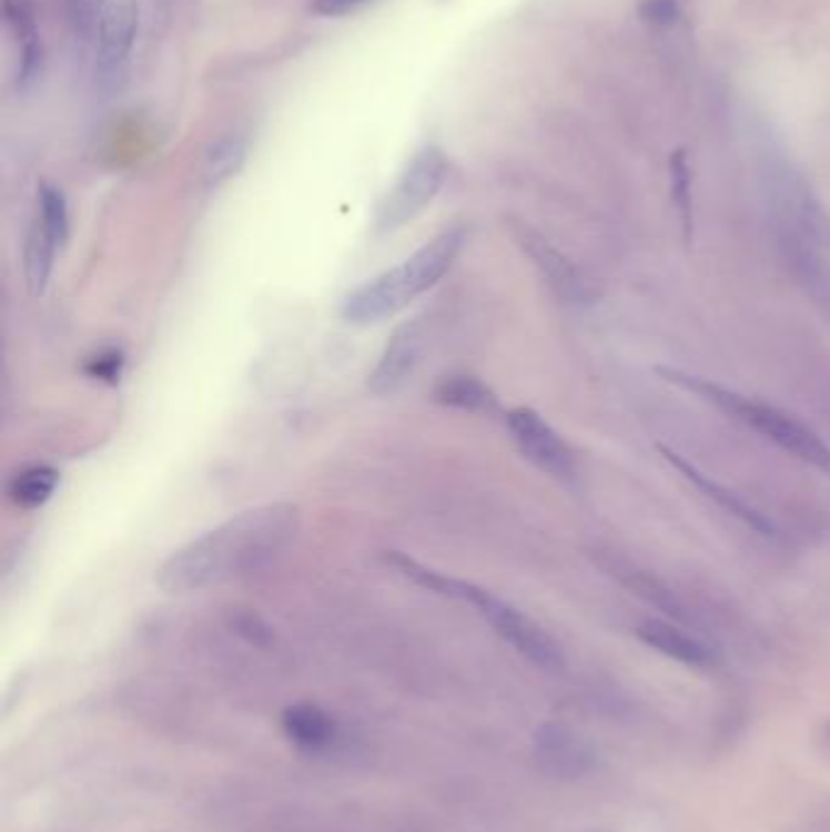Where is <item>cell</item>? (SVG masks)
<instances>
[{"instance_id": "6da1fadb", "label": "cell", "mask_w": 830, "mask_h": 832, "mask_svg": "<svg viewBox=\"0 0 830 832\" xmlns=\"http://www.w3.org/2000/svg\"><path fill=\"white\" fill-rule=\"evenodd\" d=\"M300 509L271 501L232 516L161 565L159 585L171 595L198 591L266 567L297 534Z\"/></svg>"}, {"instance_id": "52a82bcc", "label": "cell", "mask_w": 830, "mask_h": 832, "mask_svg": "<svg viewBox=\"0 0 830 832\" xmlns=\"http://www.w3.org/2000/svg\"><path fill=\"white\" fill-rule=\"evenodd\" d=\"M140 32L136 0H105L103 16L95 30V69L105 83H115L128 67Z\"/></svg>"}, {"instance_id": "7a4b0ae2", "label": "cell", "mask_w": 830, "mask_h": 832, "mask_svg": "<svg viewBox=\"0 0 830 832\" xmlns=\"http://www.w3.org/2000/svg\"><path fill=\"white\" fill-rule=\"evenodd\" d=\"M387 562L393 565L399 575L412 579L414 585L429 589L434 591V595L470 603V607L480 613L483 619L493 626L514 650L522 652L526 660L544 667V670H560L563 667V650L558 642L553 640L534 619H528L524 611L512 607L509 601L499 599L489 589L477 587L473 582H465V579H456V577L429 570V567H424L422 562L409 558V555L405 552L387 555Z\"/></svg>"}, {"instance_id": "2e32d148", "label": "cell", "mask_w": 830, "mask_h": 832, "mask_svg": "<svg viewBox=\"0 0 830 832\" xmlns=\"http://www.w3.org/2000/svg\"><path fill=\"white\" fill-rule=\"evenodd\" d=\"M59 475L47 465H32V468L18 473L10 483V499L22 509H37L54 495Z\"/></svg>"}, {"instance_id": "ffe728a7", "label": "cell", "mask_w": 830, "mask_h": 832, "mask_svg": "<svg viewBox=\"0 0 830 832\" xmlns=\"http://www.w3.org/2000/svg\"><path fill=\"white\" fill-rule=\"evenodd\" d=\"M122 368H124V356H122V353L118 348H105V351L95 353L93 358L85 361L83 373L88 377H95V381H103V383L115 385L120 381Z\"/></svg>"}, {"instance_id": "d6986e66", "label": "cell", "mask_w": 830, "mask_h": 832, "mask_svg": "<svg viewBox=\"0 0 830 832\" xmlns=\"http://www.w3.org/2000/svg\"><path fill=\"white\" fill-rule=\"evenodd\" d=\"M103 8L105 0H69V16L73 22V30L81 40H91V37H95Z\"/></svg>"}, {"instance_id": "30bf717a", "label": "cell", "mask_w": 830, "mask_h": 832, "mask_svg": "<svg viewBox=\"0 0 830 832\" xmlns=\"http://www.w3.org/2000/svg\"><path fill=\"white\" fill-rule=\"evenodd\" d=\"M517 239L522 248L540 268V273L546 275L548 285L556 290L565 302H587L589 287L583 281V275L577 273V268L560 254L558 248H553L548 244V239H544L534 230H526V226H519Z\"/></svg>"}, {"instance_id": "5bb4252c", "label": "cell", "mask_w": 830, "mask_h": 832, "mask_svg": "<svg viewBox=\"0 0 830 832\" xmlns=\"http://www.w3.org/2000/svg\"><path fill=\"white\" fill-rule=\"evenodd\" d=\"M61 244L64 242H59L40 220L32 222L28 244H24V277H28V287L32 295L44 293Z\"/></svg>"}, {"instance_id": "5b68a950", "label": "cell", "mask_w": 830, "mask_h": 832, "mask_svg": "<svg viewBox=\"0 0 830 832\" xmlns=\"http://www.w3.org/2000/svg\"><path fill=\"white\" fill-rule=\"evenodd\" d=\"M448 173V161L438 146H424L399 173L395 185L375 212V230L381 234L395 232L409 224L414 217L432 205L436 193L442 191Z\"/></svg>"}, {"instance_id": "3957f363", "label": "cell", "mask_w": 830, "mask_h": 832, "mask_svg": "<svg viewBox=\"0 0 830 832\" xmlns=\"http://www.w3.org/2000/svg\"><path fill=\"white\" fill-rule=\"evenodd\" d=\"M463 244V226H453V230L438 234L405 263L348 293L342 307L344 319L351 324H377L387 317H395L414 297H419L442 281L453 266V261L458 258Z\"/></svg>"}, {"instance_id": "277c9868", "label": "cell", "mask_w": 830, "mask_h": 832, "mask_svg": "<svg viewBox=\"0 0 830 832\" xmlns=\"http://www.w3.org/2000/svg\"><path fill=\"white\" fill-rule=\"evenodd\" d=\"M656 373L665 383H672L679 389H685V393H691L699 399L709 402V405H713L726 416H731V419L752 428V432H758L762 438L772 440L775 446L791 453L794 458L811 463L821 470L830 468V448L823 444L821 436L816 434L813 428L799 422L797 416H791L772 405H765V402L750 399L736 393V389L716 385L707 381V377L689 375L677 368H656Z\"/></svg>"}, {"instance_id": "7402d4cb", "label": "cell", "mask_w": 830, "mask_h": 832, "mask_svg": "<svg viewBox=\"0 0 830 832\" xmlns=\"http://www.w3.org/2000/svg\"><path fill=\"white\" fill-rule=\"evenodd\" d=\"M366 3H371V0H314V12H320V16H346V12H354L358 8H363Z\"/></svg>"}, {"instance_id": "44dd1931", "label": "cell", "mask_w": 830, "mask_h": 832, "mask_svg": "<svg viewBox=\"0 0 830 832\" xmlns=\"http://www.w3.org/2000/svg\"><path fill=\"white\" fill-rule=\"evenodd\" d=\"M640 16L652 24H672L679 18V0H644Z\"/></svg>"}, {"instance_id": "4fadbf2b", "label": "cell", "mask_w": 830, "mask_h": 832, "mask_svg": "<svg viewBox=\"0 0 830 832\" xmlns=\"http://www.w3.org/2000/svg\"><path fill=\"white\" fill-rule=\"evenodd\" d=\"M281 721L285 735L305 750H322L336 738L334 718L314 703L287 706Z\"/></svg>"}, {"instance_id": "8fae6325", "label": "cell", "mask_w": 830, "mask_h": 832, "mask_svg": "<svg viewBox=\"0 0 830 832\" xmlns=\"http://www.w3.org/2000/svg\"><path fill=\"white\" fill-rule=\"evenodd\" d=\"M658 450L662 453V458L672 465V468H677L679 473H682L691 485H695L697 489H701L704 495H707L711 501L719 504V507L723 511L736 516V519H740L746 526H750L752 531H758L762 536H775V526L770 521H767L758 509H752L748 501H743L738 495H733V491L728 489V487H723V485H719L716 480H711L709 475H704L697 468V465H691L689 460H685L682 456H679L677 450H672L668 446H658Z\"/></svg>"}, {"instance_id": "8992f818", "label": "cell", "mask_w": 830, "mask_h": 832, "mask_svg": "<svg viewBox=\"0 0 830 832\" xmlns=\"http://www.w3.org/2000/svg\"><path fill=\"white\" fill-rule=\"evenodd\" d=\"M507 428L526 460H532L538 470L558 477V480H573V450L538 412L528 407L512 409L507 414Z\"/></svg>"}, {"instance_id": "603a6c76", "label": "cell", "mask_w": 830, "mask_h": 832, "mask_svg": "<svg viewBox=\"0 0 830 832\" xmlns=\"http://www.w3.org/2000/svg\"><path fill=\"white\" fill-rule=\"evenodd\" d=\"M828 735H830V723H828Z\"/></svg>"}, {"instance_id": "7c38bea8", "label": "cell", "mask_w": 830, "mask_h": 832, "mask_svg": "<svg viewBox=\"0 0 830 832\" xmlns=\"http://www.w3.org/2000/svg\"><path fill=\"white\" fill-rule=\"evenodd\" d=\"M636 636H638L640 642H646L648 648H652L656 652L665 655V658H670L679 664L704 670V667H711V662H713L711 650L704 646L701 640L687 636L685 630H679L672 623L648 619L636 628Z\"/></svg>"}, {"instance_id": "e0dca14e", "label": "cell", "mask_w": 830, "mask_h": 832, "mask_svg": "<svg viewBox=\"0 0 830 832\" xmlns=\"http://www.w3.org/2000/svg\"><path fill=\"white\" fill-rule=\"evenodd\" d=\"M670 175H672V200L682 220V236L685 244L691 246L695 239V214H691V175L685 159V151H677L670 159Z\"/></svg>"}, {"instance_id": "9c48e42d", "label": "cell", "mask_w": 830, "mask_h": 832, "mask_svg": "<svg viewBox=\"0 0 830 832\" xmlns=\"http://www.w3.org/2000/svg\"><path fill=\"white\" fill-rule=\"evenodd\" d=\"M422 322H407L389 338L381 363L371 373V389L375 395H395L409 381L422 353Z\"/></svg>"}, {"instance_id": "9a60e30c", "label": "cell", "mask_w": 830, "mask_h": 832, "mask_svg": "<svg viewBox=\"0 0 830 832\" xmlns=\"http://www.w3.org/2000/svg\"><path fill=\"white\" fill-rule=\"evenodd\" d=\"M436 399L448 407H456L473 414H495L499 409L493 389L475 381L470 375L444 377L436 387Z\"/></svg>"}, {"instance_id": "ba28073f", "label": "cell", "mask_w": 830, "mask_h": 832, "mask_svg": "<svg viewBox=\"0 0 830 832\" xmlns=\"http://www.w3.org/2000/svg\"><path fill=\"white\" fill-rule=\"evenodd\" d=\"M534 754L544 772L558 779H580L595 764L589 742L573 728L548 723L534 735Z\"/></svg>"}, {"instance_id": "ac0fdd59", "label": "cell", "mask_w": 830, "mask_h": 832, "mask_svg": "<svg viewBox=\"0 0 830 832\" xmlns=\"http://www.w3.org/2000/svg\"><path fill=\"white\" fill-rule=\"evenodd\" d=\"M244 142L242 139H224L215 149L210 151L208 156V179L210 183H220L224 179H230L236 169L242 166L244 161Z\"/></svg>"}]
</instances>
